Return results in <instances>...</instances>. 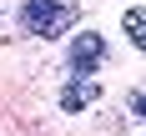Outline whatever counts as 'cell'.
I'll use <instances>...</instances> for the list:
<instances>
[{
  "label": "cell",
  "mask_w": 146,
  "mask_h": 136,
  "mask_svg": "<svg viewBox=\"0 0 146 136\" xmlns=\"http://www.w3.org/2000/svg\"><path fill=\"white\" fill-rule=\"evenodd\" d=\"M76 15H81V0H25L20 25L30 35H40V40H56V35H66L76 25Z\"/></svg>",
  "instance_id": "cell-1"
},
{
  "label": "cell",
  "mask_w": 146,
  "mask_h": 136,
  "mask_svg": "<svg viewBox=\"0 0 146 136\" xmlns=\"http://www.w3.org/2000/svg\"><path fill=\"white\" fill-rule=\"evenodd\" d=\"M101 60H106V40L96 35V30H81V35L71 40V71L76 76H91Z\"/></svg>",
  "instance_id": "cell-2"
},
{
  "label": "cell",
  "mask_w": 146,
  "mask_h": 136,
  "mask_svg": "<svg viewBox=\"0 0 146 136\" xmlns=\"http://www.w3.org/2000/svg\"><path fill=\"white\" fill-rule=\"evenodd\" d=\"M96 96H101V86H96V81H71V86L60 91V106H66V111H86Z\"/></svg>",
  "instance_id": "cell-3"
},
{
  "label": "cell",
  "mask_w": 146,
  "mask_h": 136,
  "mask_svg": "<svg viewBox=\"0 0 146 136\" xmlns=\"http://www.w3.org/2000/svg\"><path fill=\"white\" fill-rule=\"evenodd\" d=\"M121 30H126V40L136 50H146V10H126L121 15Z\"/></svg>",
  "instance_id": "cell-4"
},
{
  "label": "cell",
  "mask_w": 146,
  "mask_h": 136,
  "mask_svg": "<svg viewBox=\"0 0 146 136\" xmlns=\"http://www.w3.org/2000/svg\"><path fill=\"white\" fill-rule=\"evenodd\" d=\"M131 111H136V116L146 121V91H141V96H136V101H131Z\"/></svg>",
  "instance_id": "cell-5"
}]
</instances>
